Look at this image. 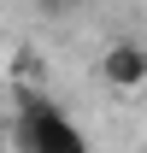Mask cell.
I'll use <instances>...</instances> for the list:
<instances>
[{"instance_id": "6da1fadb", "label": "cell", "mask_w": 147, "mask_h": 153, "mask_svg": "<svg viewBox=\"0 0 147 153\" xmlns=\"http://www.w3.org/2000/svg\"><path fill=\"white\" fill-rule=\"evenodd\" d=\"M12 141H18L24 153H88L82 130H76V124L59 112L47 94H36V88H24V94H18V124H12Z\"/></svg>"}, {"instance_id": "7a4b0ae2", "label": "cell", "mask_w": 147, "mask_h": 153, "mask_svg": "<svg viewBox=\"0 0 147 153\" xmlns=\"http://www.w3.org/2000/svg\"><path fill=\"white\" fill-rule=\"evenodd\" d=\"M100 76H106L112 88H124V94L147 88V47L141 41H112L106 53H100Z\"/></svg>"}, {"instance_id": "3957f363", "label": "cell", "mask_w": 147, "mask_h": 153, "mask_svg": "<svg viewBox=\"0 0 147 153\" xmlns=\"http://www.w3.org/2000/svg\"><path fill=\"white\" fill-rule=\"evenodd\" d=\"M76 6H82V0H41V12H47V18H59V12H76Z\"/></svg>"}, {"instance_id": "277c9868", "label": "cell", "mask_w": 147, "mask_h": 153, "mask_svg": "<svg viewBox=\"0 0 147 153\" xmlns=\"http://www.w3.org/2000/svg\"><path fill=\"white\" fill-rule=\"evenodd\" d=\"M0 153H6V141H0Z\"/></svg>"}, {"instance_id": "5b68a950", "label": "cell", "mask_w": 147, "mask_h": 153, "mask_svg": "<svg viewBox=\"0 0 147 153\" xmlns=\"http://www.w3.org/2000/svg\"><path fill=\"white\" fill-rule=\"evenodd\" d=\"M0 124H6V112H0Z\"/></svg>"}, {"instance_id": "8992f818", "label": "cell", "mask_w": 147, "mask_h": 153, "mask_svg": "<svg viewBox=\"0 0 147 153\" xmlns=\"http://www.w3.org/2000/svg\"><path fill=\"white\" fill-rule=\"evenodd\" d=\"M141 153H147V147H141Z\"/></svg>"}]
</instances>
